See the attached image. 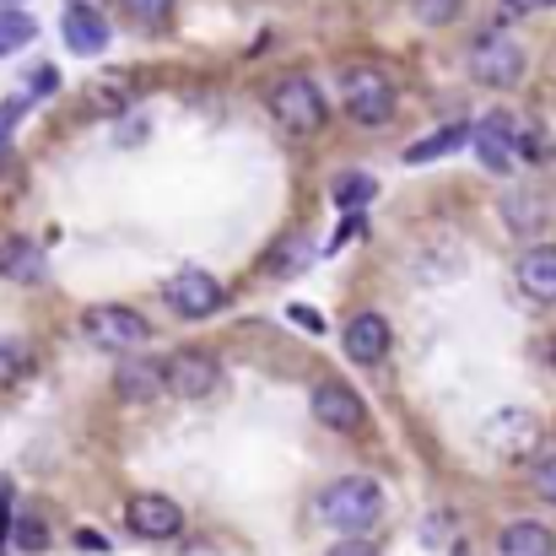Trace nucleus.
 <instances>
[{"label": "nucleus", "instance_id": "nucleus-1", "mask_svg": "<svg viewBox=\"0 0 556 556\" xmlns=\"http://www.w3.org/2000/svg\"><path fill=\"white\" fill-rule=\"evenodd\" d=\"M378 514H383V492L372 486L368 476H341L319 497V519L330 530H341V535H368L378 525Z\"/></svg>", "mask_w": 556, "mask_h": 556}, {"label": "nucleus", "instance_id": "nucleus-2", "mask_svg": "<svg viewBox=\"0 0 556 556\" xmlns=\"http://www.w3.org/2000/svg\"><path fill=\"white\" fill-rule=\"evenodd\" d=\"M81 336H87L98 352H136V346H147L152 325H147L136 308L98 303V308H87V314H81Z\"/></svg>", "mask_w": 556, "mask_h": 556}, {"label": "nucleus", "instance_id": "nucleus-3", "mask_svg": "<svg viewBox=\"0 0 556 556\" xmlns=\"http://www.w3.org/2000/svg\"><path fill=\"white\" fill-rule=\"evenodd\" d=\"M341 92H346V114H352L357 125H383V119L394 114V103H400L394 81H389L378 65H352V71H341Z\"/></svg>", "mask_w": 556, "mask_h": 556}, {"label": "nucleus", "instance_id": "nucleus-4", "mask_svg": "<svg viewBox=\"0 0 556 556\" xmlns=\"http://www.w3.org/2000/svg\"><path fill=\"white\" fill-rule=\"evenodd\" d=\"M270 114L292 130V136H314L325 125V92L308 76H287L270 87Z\"/></svg>", "mask_w": 556, "mask_h": 556}, {"label": "nucleus", "instance_id": "nucleus-5", "mask_svg": "<svg viewBox=\"0 0 556 556\" xmlns=\"http://www.w3.org/2000/svg\"><path fill=\"white\" fill-rule=\"evenodd\" d=\"M470 76L486 81V87H514L525 76V49L503 33H486L470 43Z\"/></svg>", "mask_w": 556, "mask_h": 556}, {"label": "nucleus", "instance_id": "nucleus-6", "mask_svg": "<svg viewBox=\"0 0 556 556\" xmlns=\"http://www.w3.org/2000/svg\"><path fill=\"white\" fill-rule=\"evenodd\" d=\"M125 525H130V535H141V541H174V535L185 530V508H179L174 497H163V492H136V497L125 503Z\"/></svg>", "mask_w": 556, "mask_h": 556}, {"label": "nucleus", "instance_id": "nucleus-7", "mask_svg": "<svg viewBox=\"0 0 556 556\" xmlns=\"http://www.w3.org/2000/svg\"><path fill=\"white\" fill-rule=\"evenodd\" d=\"M163 298H168V308H174L179 319H211L227 292H222V281L205 276V270H179V276L163 287Z\"/></svg>", "mask_w": 556, "mask_h": 556}, {"label": "nucleus", "instance_id": "nucleus-8", "mask_svg": "<svg viewBox=\"0 0 556 556\" xmlns=\"http://www.w3.org/2000/svg\"><path fill=\"white\" fill-rule=\"evenodd\" d=\"M163 378H168V389H174L179 400H205V394L222 383V363H216L211 352H174V357L163 363Z\"/></svg>", "mask_w": 556, "mask_h": 556}, {"label": "nucleus", "instance_id": "nucleus-9", "mask_svg": "<svg viewBox=\"0 0 556 556\" xmlns=\"http://www.w3.org/2000/svg\"><path fill=\"white\" fill-rule=\"evenodd\" d=\"M470 141H476V157H481L492 174H508L514 157H519V125H514V114H486V119L470 130Z\"/></svg>", "mask_w": 556, "mask_h": 556}, {"label": "nucleus", "instance_id": "nucleus-10", "mask_svg": "<svg viewBox=\"0 0 556 556\" xmlns=\"http://www.w3.org/2000/svg\"><path fill=\"white\" fill-rule=\"evenodd\" d=\"M535 438H541V427H535V416H530V410H497V416L481 427V443H486L492 454H503V459L530 454V448H535Z\"/></svg>", "mask_w": 556, "mask_h": 556}, {"label": "nucleus", "instance_id": "nucleus-11", "mask_svg": "<svg viewBox=\"0 0 556 556\" xmlns=\"http://www.w3.org/2000/svg\"><path fill=\"white\" fill-rule=\"evenodd\" d=\"M60 38H65L71 54H103L109 38H114V27H109L103 11H92V5H71L65 22H60Z\"/></svg>", "mask_w": 556, "mask_h": 556}, {"label": "nucleus", "instance_id": "nucleus-12", "mask_svg": "<svg viewBox=\"0 0 556 556\" xmlns=\"http://www.w3.org/2000/svg\"><path fill=\"white\" fill-rule=\"evenodd\" d=\"M314 416L325 421V427H336V432H357L363 427V400L346 389V383H319L314 389Z\"/></svg>", "mask_w": 556, "mask_h": 556}, {"label": "nucleus", "instance_id": "nucleus-13", "mask_svg": "<svg viewBox=\"0 0 556 556\" xmlns=\"http://www.w3.org/2000/svg\"><path fill=\"white\" fill-rule=\"evenodd\" d=\"M341 346H346V357L363 363V368L383 363V352H389V325H383V314H357V319L346 325Z\"/></svg>", "mask_w": 556, "mask_h": 556}, {"label": "nucleus", "instance_id": "nucleus-14", "mask_svg": "<svg viewBox=\"0 0 556 556\" xmlns=\"http://www.w3.org/2000/svg\"><path fill=\"white\" fill-rule=\"evenodd\" d=\"M519 287L535 303H556V243H541L519 260Z\"/></svg>", "mask_w": 556, "mask_h": 556}, {"label": "nucleus", "instance_id": "nucleus-15", "mask_svg": "<svg viewBox=\"0 0 556 556\" xmlns=\"http://www.w3.org/2000/svg\"><path fill=\"white\" fill-rule=\"evenodd\" d=\"M0 276L33 287V281L43 276V249H38L33 238H5V243H0Z\"/></svg>", "mask_w": 556, "mask_h": 556}, {"label": "nucleus", "instance_id": "nucleus-16", "mask_svg": "<svg viewBox=\"0 0 556 556\" xmlns=\"http://www.w3.org/2000/svg\"><path fill=\"white\" fill-rule=\"evenodd\" d=\"M497 552L503 556H556V535L546 525H535V519H519V525L503 530Z\"/></svg>", "mask_w": 556, "mask_h": 556}, {"label": "nucleus", "instance_id": "nucleus-17", "mask_svg": "<svg viewBox=\"0 0 556 556\" xmlns=\"http://www.w3.org/2000/svg\"><path fill=\"white\" fill-rule=\"evenodd\" d=\"M114 389H119V400H152L157 389H168V378L157 363H147V357H136V363H119L114 372Z\"/></svg>", "mask_w": 556, "mask_h": 556}, {"label": "nucleus", "instance_id": "nucleus-18", "mask_svg": "<svg viewBox=\"0 0 556 556\" xmlns=\"http://www.w3.org/2000/svg\"><path fill=\"white\" fill-rule=\"evenodd\" d=\"M465 141H470V125H443V130H432L427 141H410V147H405V163H410V168H421V163H438V157L459 152Z\"/></svg>", "mask_w": 556, "mask_h": 556}, {"label": "nucleus", "instance_id": "nucleus-19", "mask_svg": "<svg viewBox=\"0 0 556 556\" xmlns=\"http://www.w3.org/2000/svg\"><path fill=\"white\" fill-rule=\"evenodd\" d=\"M38 38V22L22 5H0V54H16Z\"/></svg>", "mask_w": 556, "mask_h": 556}, {"label": "nucleus", "instance_id": "nucleus-20", "mask_svg": "<svg viewBox=\"0 0 556 556\" xmlns=\"http://www.w3.org/2000/svg\"><path fill=\"white\" fill-rule=\"evenodd\" d=\"M503 222H508L514 232H535V227L546 222V205H541L535 194H508V200H503Z\"/></svg>", "mask_w": 556, "mask_h": 556}, {"label": "nucleus", "instance_id": "nucleus-21", "mask_svg": "<svg viewBox=\"0 0 556 556\" xmlns=\"http://www.w3.org/2000/svg\"><path fill=\"white\" fill-rule=\"evenodd\" d=\"M372 194H378V185H372L368 174H341V179H336V205H341V211H363Z\"/></svg>", "mask_w": 556, "mask_h": 556}, {"label": "nucleus", "instance_id": "nucleus-22", "mask_svg": "<svg viewBox=\"0 0 556 556\" xmlns=\"http://www.w3.org/2000/svg\"><path fill=\"white\" fill-rule=\"evenodd\" d=\"M308 254H314V243H308V238H287V243L270 254V270H276V276H298V270L308 265Z\"/></svg>", "mask_w": 556, "mask_h": 556}, {"label": "nucleus", "instance_id": "nucleus-23", "mask_svg": "<svg viewBox=\"0 0 556 556\" xmlns=\"http://www.w3.org/2000/svg\"><path fill=\"white\" fill-rule=\"evenodd\" d=\"M410 5H416V22H427V27H448V22L459 16L465 0H410Z\"/></svg>", "mask_w": 556, "mask_h": 556}, {"label": "nucleus", "instance_id": "nucleus-24", "mask_svg": "<svg viewBox=\"0 0 556 556\" xmlns=\"http://www.w3.org/2000/svg\"><path fill=\"white\" fill-rule=\"evenodd\" d=\"M125 11H130V22H141V27H163L168 11H174V0H125Z\"/></svg>", "mask_w": 556, "mask_h": 556}, {"label": "nucleus", "instance_id": "nucleus-25", "mask_svg": "<svg viewBox=\"0 0 556 556\" xmlns=\"http://www.w3.org/2000/svg\"><path fill=\"white\" fill-rule=\"evenodd\" d=\"M530 486H535L546 503H556V454H546V459L530 465Z\"/></svg>", "mask_w": 556, "mask_h": 556}, {"label": "nucleus", "instance_id": "nucleus-26", "mask_svg": "<svg viewBox=\"0 0 556 556\" xmlns=\"http://www.w3.org/2000/svg\"><path fill=\"white\" fill-rule=\"evenodd\" d=\"M16 372H27V346L22 341H0V378H16Z\"/></svg>", "mask_w": 556, "mask_h": 556}, {"label": "nucleus", "instance_id": "nucleus-27", "mask_svg": "<svg viewBox=\"0 0 556 556\" xmlns=\"http://www.w3.org/2000/svg\"><path fill=\"white\" fill-rule=\"evenodd\" d=\"M27 87H33L27 98H54V87H60V71H54V65H38V71L27 76Z\"/></svg>", "mask_w": 556, "mask_h": 556}, {"label": "nucleus", "instance_id": "nucleus-28", "mask_svg": "<svg viewBox=\"0 0 556 556\" xmlns=\"http://www.w3.org/2000/svg\"><path fill=\"white\" fill-rule=\"evenodd\" d=\"M16 546H22V552H43V546H49L43 525H38V519H22V525H16Z\"/></svg>", "mask_w": 556, "mask_h": 556}, {"label": "nucleus", "instance_id": "nucleus-29", "mask_svg": "<svg viewBox=\"0 0 556 556\" xmlns=\"http://www.w3.org/2000/svg\"><path fill=\"white\" fill-rule=\"evenodd\" d=\"M330 556H378L363 535H341V546H330Z\"/></svg>", "mask_w": 556, "mask_h": 556}, {"label": "nucleus", "instance_id": "nucleus-30", "mask_svg": "<svg viewBox=\"0 0 556 556\" xmlns=\"http://www.w3.org/2000/svg\"><path fill=\"white\" fill-rule=\"evenodd\" d=\"M287 314H292V325H303V330H314V336H319V330H325V319H319V314H314V308H303V303H292V308H287Z\"/></svg>", "mask_w": 556, "mask_h": 556}, {"label": "nucleus", "instance_id": "nucleus-31", "mask_svg": "<svg viewBox=\"0 0 556 556\" xmlns=\"http://www.w3.org/2000/svg\"><path fill=\"white\" fill-rule=\"evenodd\" d=\"M76 546H81V552H109V541H103L98 530H76Z\"/></svg>", "mask_w": 556, "mask_h": 556}, {"label": "nucleus", "instance_id": "nucleus-32", "mask_svg": "<svg viewBox=\"0 0 556 556\" xmlns=\"http://www.w3.org/2000/svg\"><path fill=\"white\" fill-rule=\"evenodd\" d=\"M71 5H92V11H98V5H103V0H71Z\"/></svg>", "mask_w": 556, "mask_h": 556}, {"label": "nucleus", "instance_id": "nucleus-33", "mask_svg": "<svg viewBox=\"0 0 556 556\" xmlns=\"http://www.w3.org/2000/svg\"><path fill=\"white\" fill-rule=\"evenodd\" d=\"M0 5H22V0H0Z\"/></svg>", "mask_w": 556, "mask_h": 556}]
</instances>
